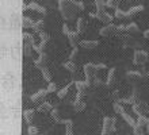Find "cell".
<instances>
[{
    "mask_svg": "<svg viewBox=\"0 0 149 135\" xmlns=\"http://www.w3.org/2000/svg\"><path fill=\"white\" fill-rule=\"evenodd\" d=\"M96 70H98V66L92 64V62H88L84 65V74L87 77V81H92L95 77H96Z\"/></svg>",
    "mask_w": 149,
    "mask_h": 135,
    "instance_id": "2",
    "label": "cell"
},
{
    "mask_svg": "<svg viewBox=\"0 0 149 135\" xmlns=\"http://www.w3.org/2000/svg\"><path fill=\"white\" fill-rule=\"evenodd\" d=\"M115 76H117V69H110V72H109V77H107V85L109 87H111V85L115 82Z\"/></svg>",
    "mask_w": 149,
    "mask_h": 135,
    "instance_id": "17",
    "label": "cell"
},
{
    "mask_svg": "<svg viewBox=\"0 0 149 135\" xmlns=\"http://www.w3.org/2000/svg\"><path fill=\"white\" fill-rule=\"evenodd\" d=\"M43 24H45V23H43V20H38V22H36V23H34V27H33V28H34L37 33H42Z\"/></svg>",
    "mask_w": 149,
    "mask_h": 135,
    "instance_id": "31",
    "label": "cell"
},
{
    "mask_svg": "<svg viewBox=\"0 0 149 135\" xmlns=\"http://www.w3.org/2000/svg\"><path fill=\"white\" fill-rule=\"evenodd\" d=\"M56 91V84L54 82H49V85H47V92H54Z\"/></svg>",
    "mask_w": 149,
    "mask_h": 135,
    "instance_id": "39",
    "label": "cell"
},
{
    "mask_svg": "<svg viewBox=\"0 0 149 135\" xmlns=\"http://www.w3.org/2000/svg\"><path fill=\"white\" fill-rule=\"evenodd\" d=\"M27 7H29V10L37 11V12H39V14H45V12H46V10H45V8H43L41 4H38V3H31V4H29Z\"/></svg>",
    "mask_w": 149,
    "mask_h": 135,
    "instance_id": "15",
    "label": "cell"
},
{
    "mask_svg": "<svg viewBox=\"0 0 149 135\" xmlns=\"http://www.w3.org/2000/svg\"><path fill=\"white\" fill-rule=\"evenodd\" d=\"M64 68L67 70H69L71 73H74V72H76V65H74V62L71 61V60H69V62H65V64H64Z\"/></svg>",
    "mask_w": 149,
    "mask_h": 135,
    "instance_id": "27",
    "label": "cell"
},
{
    "mask_svg": "<svg viewBox=\"0 0 149 135\" xmlns=\"http://www.w3.org/2000/svg\"><path fill=\"white\" fill-rule=\"evenodd\" d=\"M80 46L83 49H87V50H91V49H95L98 46V41H90V39H84L80 42Z\"/></svg>",
    "mask_w": 149,
    "mask_h": 135,
    "instance_id": "12",
    "label": "cell"
},
{
    "mask_svg": "<svg viewBox=\"0 0 149 135\" xmlns=\"http://www.w3.org/2000/svg\"><path fill=\"white\" fill-rule=\"evenodd\" d=\"M95 6H96L98 11H104V7H107L104 0H95Z\"/></svg>",
    "mask_w": 149,
    "mask_h": 135,
    "instance_id": "28",
    "label": "cell"
},
{
    "mask_svg": "<svg viewBox=\"0 0 149 135\" xmlns=\"http://www.w3.org/2000/svg\"><path fill=\"white\" fill-rule=\"evenodd\" d=\"M92 18H96L98 20H100L102 23L104 24H110L111 20H113V16L110 15V14H107L106 11H98L96 14H92Z\"/></svg>",
    "mask_w": 149,
    "mask_h": 135,
    "instance_id": "5",
    "label": "cell"
},
{
    "mask_svg": "<svg viewBox=\"0 0 149 135\" xmlns=\"http://www.w3.org/2000/svg\"><path fill=\"white\" fill-rule=\"evenodd\" d=\"M144 37H145L146 39H149V28H148V30L144 31Z\"/></svg>",
    "mask_w": 149,
    "mask_h": 135,
    "instance_id": "42",
    "label": "cell"
},
{
    "mask_svg": "<svg viewBox=\"0 0 149 135\" xmlns=\"http://www.w3.org/2000/svg\"><path fill=\"white\" fill-rule=\"evenodd\" d=\"M73 109L76 112H81L86 109V103L83 101V93H79L76 96V100L73 101Z\"/></svg>",
    "mask_w": 149,
    "mask_h": 135,
    "instance_id": "7",
    "label": "cell"
},
{
    "mask_svg": "<svg viewBox=\"0 0 149 135\" xmlns=\"http://www.w3.org/2000/svg\"><path fill=\"white\" fill-rule=\"evenodd\" d=\"M98 66V69H106V65L104 64H99V65H96Z\"/></svg>",
    "mask_w": 149,
    "mask_h": 135,
    "instance_id": "43",
    "label": "cell"
},
{
    "mask_svg": "<svg viewBox=\"0 0 149 135\" xmlns=\"http://www.w3.org/2000/svg\"><path fill=\"white\" fill-rule=\"evenodd\" d=\"M33 43H27V42H24V45H23V53H24V55L26 57H30L31 55V53H33Z\"/></svg>",
    "mask_w": 149,
    "mask_h": 135,
    "instance_id": "22",
    "label": "cell"
},
{
    "mask_svg": "<svg viewBox=\"0 0 149 135\" xmlns=\"http://www.w3.org/2000/svg\"><path fill=\"white\" fill-rule=\"evenodd\" d=\"M36 66L37 68H38V69H41L42 70L43 68H46V64H47V55L46 54H41V55H39V58L38 60H36Z\"/></svg>",
    "mask_w": 149,
    "mask_h": 135,
    "instance_id": "11",
    "label": "cell"
},
{
    "mask_svg": "<svg viewBox=\"0 0 149 135\" xmlns=\"http://www.w3.org/2000/svg\"><path fill=\"white\" fill-rule=\"evenodd\" d=\"M87 28V20L84 18H80L77 20V31L79 33H84Z\"/></svg>",
    "mask_w": 149,
    "mask_h": 135,
    "instance_id": "20",
    "label": "cell"
},
{
    "mask_svg": "<svg viewBox=\"0 0 149 135\" xmlns=\"http://www.w3.org/2000/svg\"><path fill=\"white\" fill-rule=\"evenodd\" d=\"M77 47H73V50H72V53H71V57H69V60L71 61H74V58H76V55H77Z\"/></svg>",
    "mask_w": 149,
    "mask_h": 135,
    "instance_id": "38",
    "label": "cell"
},
{
    "mask_svg": "<svg viewBox=\"0 0 149 135\" xmlns=\"http://www.w3.org/2000/svg\"><path fill=\"white\" fill-rule=\"evenodd\" d=\"M99 34L102 35V37H109V35H113V34H118V26H115L113 23L106 24L104 27L100 28Z\"/></svg>",
    "mask_w": 149,
    "mask_h": 135,
    "instance_id": "6",
    "label": "cell"
},
{
    "mask_svg": "<svg viewBox=\"0 0 149 135\" xmlns=\"http://www.w3.org/2000/svg\"><path fill=\"white\" fill-rule=\"evenodd\" d=\"M68 39H69V45H71L72 47H77V45H79V34L77 33L71 31V33L68 34Z\"/></svg>",
    "mask_w": 149,
    "mask_h": 135,
    "instance_id": "13",
    "label": "cell"
},
{
    "mask_svg": "<svg viewBox=\"0 0 149 135\" xmlns=\"http://www.w3.org/2000/svg\"><path fill=\"white\" fill-rule=\"evenodd\" d=\"M52 118L57 122V123H60L61 124V122H63V118H61V114H60V111L58 109H52Z\"/></svg>",
    "mask_w": 149,
    "mask_h": 135,
    "instance_id": "25",
    "label": "cell"
},
{
    "mask_svg": "<svg viewBox=\"0 0 149 135\" xmlns=\"http://www.w3.org/2000/svg\"><path fill=\"white\" fill-rule=\"evenodd\" d=\"M42 76H43V78H45L46 81H49V82L52 81V74H50V72H49L46 68H43L42 69Z\"/></svg>",
    "mask_w": 149,
    "mask_h": 135,
    "instance_id": "36",
    "label": "cell"
},
{
    "mask_svg": "<svg viewBox=\"0 0 149 135\" xmlns=\"http://www.w3.org/2000/svg\"><path fill=\"white\" fill-rule=\"evenodd\" d=\"M121 116H122V118H123V120H125L126 123L129 124L130 127H134V126L137 124V122H134V119H133V118H132V116L129 115V114H127V112L122 111V112H121Z\"/></svg>",
    "mask_w": 149,
    "mask_h": 135,
    "instance_id": "14",
    "label": "cell"
},
{
    "mask_svg": "<svg viewBox=\"0 0 149 135\" xmlns=\"http://www.w3.org/2000/svg\"><path fill=\"white\" fill-rule=\"evenodd\" d=\"M65 135H73V130H72V126H68V127H67Z\"/></svg>",
    "mask_w": 149,
    "mask_h": 135,
    "instance_id": "40",
    "label": "cell"
},
{
    "mask_svg": "<svg viewBox=\"0 0 149 135\" xmlns=\"http://www.w3.org/2000/svg\"><path fill=\"white\" fill-rule=\"evenodd\" d=\"M22 38H23L24 42H27V43H33V46L36 45V43H34V38H33V35H31V34H29V33H23V35H22Z\"/></svg>",
    "mask_w": 149,
    "mask_h": 135,
    "instance_id": "29",
    "label": "cell"
},
{
    "mask_svg": "<svg viewBox=\"0 0 149 135\" xmlns=\"http://www.w3.org/2000/svg\"><path fill=\"white\" fill-rule=\"evenodd\" d=\"M22 26H23V28H33L34 23H33V20L30 19V18L23 16V18H22Z\"/></svg>",
    "mask_w": 149,
    "mask_h": 135,
    "instance_id": "21",
    "label": "cell"
},
{
    "mask_svg": "<svg viewBox=\"0 0 149 135\" xmlns=\"http://www.w3.org/2000/svg\"><path fill=\"white\" fill-rule=\"evenodd\" d=\"M53 108H52V105L49 104V103H41V104L38 105V112H49L52 111Z\"/></svg>",
    "mask_w": 149,
    "mask_h": 135,
    "instance_id": "24",
    "label": "cell"
},
{
    "mask_svg": "<svg viewBox=\"0 0 149 135\" xmlns=\"http://www.w3.org/2000/svg\"><path fill=\"white\" fill-rule=\"evenodd\" d=\"M34 109H24L23 111V118H24V120L27 122V123H31L33 122V119H34Z\"/></svg>",
    "mask_w": 149,
    "mask_h": 135,
    "instance_id": "16",
    "label": "cell"
},
{
    "mask_svg": "<svg viewBox=\"0 0 149 135\" xmlns=\"http://www.w3.org/2000/svg\"><path fill=\"white\" fill-rule=\"evenodd\" d=\"M119 1H121V0H107V1H106V6L109 8H115V10H117Z\"/></svg>",
    "mask_w": 149,
    "mask_h": 135,
    "instance_id": "32",
    "label": "cell"
},
{
    "mask_svg": "<svg viewBox=\"0 0 149 135\" xmlns=\"http://www.w3.org/2000/svg\"><path fill=\"white\" fill-rule=\"evenodd\" d=\"M133 111L137 116H140V115H144L145 111H148V107H146V104L144 103V101L138 100L136 104H133Z\"/></svg>",
    "mask_w": 149,
    "mask_h": 135,
    "instance_id": "9",
    "label": "cell"
},
{
    "mask_svg": "<svg viewBox=\"0 0 149 135\" xmlns=\"http://www.w3.org/2000/svg\"><path fill=\"white\" fill-rule=\"evenodd\" d=\"M146 130H148V132H149V120H148V124H146Z\"/></svg>",
    "mask_w": 149,
    "mask_h": 135,
    "instance_id": "44",
    "label": "cell"
},
{
    "mask_svg": "<svg viewBox=\"0 0 149 135\" xmlns=\"http://www.w3.org/2000/svg\"><path fill=\"white\" fill-rule=\"evenodd\" d=\"M58 6L64 19L67 20L73 19L76 15V10L79 8V3L73 1V0H58Z\"/></svg>",
    "mask_w": 149,
    "mask_h": 135,
    "instance_id": "1",
    "label": "cell"
},
{
    "mask_svg": "<svg viewBox=\"0 0 149 135\" xmlns=\"http://www.w3.org/2000/svg\"><path fill=\"white\" fill-rule=\"evenodd\" d=\"M38 135H39V134H38Z\"/></svg>",
    "mask_w": 149,
    "mask_h": 135,
    "instance_id": "45",
    "label": "cell"
},
{
    "mask_svg": "<svg viewBox=\"0 0 149 135\" xmlns=\"http://www.w3.org/2000/svg\"><path fill=\"white\" fill-rule=\"evenodd\" d=\"M47 89H39L38 92H36L34 95H31V101L33 103H42L45 100V97L47 95Z\"/></svg>",
    "mask_w": 149,
    "mask_h": 135,
    "instance_id": "8",
    "label": "cell"
},
{
    "mask_svg": "<svg viewBox=\"0 0 149 135\" xmlns=\"http://www.w3.org/2000/svg\"><path fill=\"white\" fill-rule=\"evenodd\" d=\"M126 31H127L129 34H138V33H140V28H138V26L136 23H130L126 26Z\"/></svg>",
    "mask_w": 149,
    "mask_h": 135,
    "instance_id": "19",
    "label": "cell"
},
{
    "mask_svg": "<svg viewBox=\"0 0 149 135\" xmlns=\"http://www.w3.org/2000/svg\"><path fill=\"white\" fill-rule=\"evenodd\" d=\"M63 31H64V34H69V33H71V31H69V28H68V26H67V24H64V26H63Z\"/></svg>",
    "mask_w": 149,
    "mask_h": 135,
    "instance_id": "41",
    "label": "cell"
},
{
    "mask_svg": "<svg viewBox=\"0 0 149 135\" xmlns=\"http://www.w3.org/2000/svg\"><path fill=\"white\" fill-rule=\"evenodd\" d=\"M115 130V118H104L102 126V135H109L111 131Z\"/></svg>",
    "mask_w": 149,
    "mask_h": 135,
    "instance_id": "3",
    "label": "cell"
},
{
    "mask_svg": "<svg viewBox=\"0 0 149 135\" xmlns=\"http://www.w3.org/2000/svg\"><path fill=\"white\" fill-rule=\"evenodd\" d=\"M29 135H38V127L30 126V127H29Z\"/></svg>",
    "mask_w": 149,
    "mask_h": 135,
    "instance_id": "37",
    "label": "cell"
},
{
    "mask_svg": "<svg viewBox=\"0 0 149 135\" xmlns=\"http://www.w3.org/2000/svg\"><path fill=\"white\" fill-rule=\"evenodd\" d=\"M142 10H144V7H142V6H136V7L130 8L129 11H127V16H133V15H136V14H138V12H141Z\"/></svg>",
    "mask_w": 149,
    "mask_h": 135,
    "instance_id": "26",
    "label": "cell"
},
{
    "mask_svg": "<svg viewBox=\"0 0 149 135\" xmlns=\"http://www.w3.org/2000/svg\"><path fill=\"white\" fill-rule=\"evenodd\" d=\"M69 89H71V84L69 85H67L65 88H63L61 91H58V97L60 99H64V97L68 95V92H69Z\"/></svg>",
    "mask_w": 149,
    "mask_h": 135,
    "instance_id": "30",
    "label": "cell"
},
{
    "mask_svg": "<svg viewBox=\"0 0 149 135\" xmlns=\"http://www.w3.org/2000/svg\"><path fill=\"white\" fill-rule=\"evenodd\" d=\"M115 18H118V19H123V18H127V12L121 11L119 8H117V11H115Z\"/></svg>",
    "mask_w": 149,
    "mask_h": 135,
    "instance_id": "35",
    "label": "cell"
},
{
    "mask_svg": "<svg viewBox=\"0 0 149 135\" xmlns=\"http://www.w3.org/2000/svg\"><path fill=\"white\" fill-rule=\"evenodd\" d=\"M74 87H76V89L79 91V93H84L87 92V89H88V87H90V81H76L74 82Z\"/></svg>",
    "mask_w": 149,
    "mask_h": 135,
    "instance_id": "10",
    "label": "cell"
},
{
    "mask_svg": "<svg viewBox=\"0 0 149 135\" xmlns=\"http://www.w3.org/2000/svg\"><path fill=\"white\" fill-rule=\"evenodd\" d=\"M126 77H127V80L129 81H137L141 78V73L140 72H127V74H126Z\"/></svg>",
    "mask_w": 149,
    "mask_h": 135,
    "instance_id": "18",
    "label": "cell"
},
{
    "mask_svg": "<svg viewBox=\"0 0 149 135\" xmlns=\"http://www.w3.org/2000/svg\"><path fill=\"white\" fill-rule=\"evenodd\" d=\"M133 132H134V135H145V126L136 124L133 127Z\"/></svg>",
    "mask_w": 149,
    "mask_h": 135,
    "instance_id": "23",
    "label": "cell"
},
{
    "mask_svg": "<svg viewBox=\"0 0 149 135\" xmlns=\"http://www.w3.org/2000/svg\"><path fill=\"white\" fill-rule=\"evenodd\" d=\"M148 118H146L145 115H140L137 119V124H140V126H146L148 124Z\"/></svg>",
    "mask_w": 149,
    "mask_h": 135,
    "instance_id": "33",
    "label": "cell"
},
{
    "mask_svg": "<svg viewBox=\"0 0 149 135\" xmlns=\"http://www.w3.org/2000/svg\"><path fill=\"white\" fill-rule=\"evenodd\" d=\"M133 61H134V64H137V65H144V64H146V62H148V54H146V51H144V50L134 51Z\"/></svg>",
    "mask_w": 149,
    "mask_h": 135,
    "instance_id": "4",
    "label": "cell"
},
{
    "mask_svg": "<svg viewBox=\"0 0 149 135\" xmlns=\"http://www.w3.org/2000/svg\"><path fill=\"white\" fill-rule=\"evenodd\" d=\"M113 108H114V112H115V114H121L122 111H125V109H123V107L121 105V103H119V101H115V103L113 104Z\"/></svg>",
    "mask_w": 149,
    "mask_h": 135,
    "instance_id": "34",
    "label": "cell"
}]
</instances>
